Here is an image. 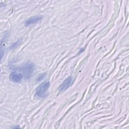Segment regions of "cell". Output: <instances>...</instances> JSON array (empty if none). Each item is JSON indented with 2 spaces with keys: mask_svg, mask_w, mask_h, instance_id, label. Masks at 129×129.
I'll return each instance as SVG.
<instances>
[{
  "mask_svg": "<svg viewBox=\"0 0 129 129\" xmlns=\"http://www.w3.org/2000/svg\"><path fill=\"white\" fill-rule=\"evenodd\" d=\"M72 78L71 77H68L60 85L59 87V91L62 92L67 89L71 85L72 82Z\"/></svg>",
  "mask_w": 129,
  "mask_h": 129,
  "instance_id": "obj_3",
  "label": "cell"
},
{
  "mask_svg": "<svg viewBox=\"0 0 129 129\" xmlns=\"http://www.w3.org/2000/svg\"><path fill=\"white\" fill-rule=\"evenodd\" d=\"M23 77L22 74L17 72H13L10 75L11 80L15 83H19L21 81Z\"/></svg>",
  "mask_w": 129,
  "mask_h": 129,
  "instance_id": "obj_5",
  "label": "cell"
},
{
  "mask_svg": "<svg viewBox=\"0 0 129 129\" xmlns=\"http://www.w3.org/2000/svg\"><path fill=\"white\" fill-rule=\"evenodd\" d=\"M20 42H21V40H18L17 41H16V42L13 43L11 45V46L10 47V48L11 49H13V48H15V47H16L17 46H18L19 45V44L20 43Z\"/></svg>",
  "mask_w": 129,
  "mask_h": 129,
  "instance_id": "obj_6",
  "label": "cell"
},
{
  "mask_svg": "<svg viewBox=\"0 0 129 129\" xmlns=\"http://www.w3.org/2000/svg\"><path fill=\"white\" fill-rule=\"evenodd\" d=\"M46 73H43V74H41L40 75H39L38 76V78L37 79V81L39 82L40 81H41L42 80H43L45 77L46 76Z\"/></svg>",
  "mask_w": 129,
  "mask_h": 129,
  "instance_id": "obj_7",
  "label": "cell"
},
{
  "mask_svg": "<svg viewBox=\"0 0 129 129\" xmlns=\"http://www.w3.org/2000/svg\"><path fill=\"white\" fill-rule=\"evenodd\" d=\"M50 86L49 82L41 83L36 89L35 95L37 97L41 98L45 97L47 95V91Z\"/></svg>",
  "mask_w": 129,
  "mask_h": 129,
  "instance_id": "obj_1",
  "label": "cell"
},
{
  "mask_svg": "<svg viewBox=\"0 0 129 129\" xmlns=\"http://www.w3.org/2000/svg\"><path fill=\"white\" fill-rule=\"evenodd\" d=\"M42 19V17L40 16H34L33 17H31L28 19L25 22V25L26 26H29L32 24L37 23L40 21Z\"/></svg>",
  "mask_w": 129,
  "mask_h": 129,
  "instance_id": "obj_4",
  "label": "cell"
},
{
  "mask_svg": "<svg viewBox=\"0 0 129 129\" xmlns=\"http://www.w3.org/2000/svg\"><path fill=\"white\" fill-rule=\"evenodd\" d=\"M34 71V65L32 63H28L25 64L23 69L24 77L26 79H29Z\"/></svg>",
  "mask_w": 129,
  "mask_h": 129,
  "instance_id": "obj_2",
  "label": "cell"
}]
</instances>
